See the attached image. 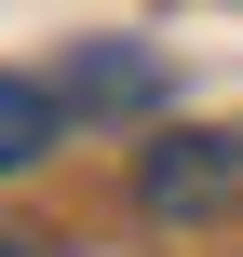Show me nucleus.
I'll use <instances>...</instances> for the list:
<instances>
[{
  "label": "nucleus",
  "mask_w": 243,
  "mask_h": 257,
  "mask_svg": "<svg viewBox=\"0 0 243 257\" xmlns=\"http://www.w3.org/2000/svg\"><path fill=\"white\" fill-rule=\"evenodd\" d=\"M230 190H243V136H149V163H135V203H149L162 230L216 217Z\"/></svg>",
  "instance_id": "obj_1"
},
{
  "label": "nucleus",
  "mask_w": 243,
  "mask_h": 257,
  "mask_svg": "<svg viewBox=\"0 0 243 257\" xmlns=\"http://www.w3.org/2000/svg\"><path fill=\"white\" fill-rule=\"evenodd\" d=\"M68 95H81V108H149V95H162V68H149V54H108V41H95V54H68L54 108H68Z\"/></svg>",
  "instance_id": "obj_2"
},
{
  "label": "nucleus",
  "mask_w": 243,
  "mask_h": 257,
  "mask_svg": "<svg viewBox=\"0 0 243 257\" xmlns=\"http://www.w3.org/2000/svg\"><path fill=\"white\" fill-rule=\"evenodd\" d=\"M54 149V81H0V176Z\"/></svg>",
  "instance_id": "obj_3"
},
{
  "label": "nucleus",
  "mask_w": 243,
  "mask_h": 257,
  "mask_svg": "<svg viewBox=\"0 0 243 257\" xmlns=\"http://www.w3.org/2000/svg\"><path fill=\"white\" fill-rule=\"evenodd\" d=\"M0 257H14V244H0Z\"/></svg>",
  "instance_id": "obj_4"
}]
</instances>
